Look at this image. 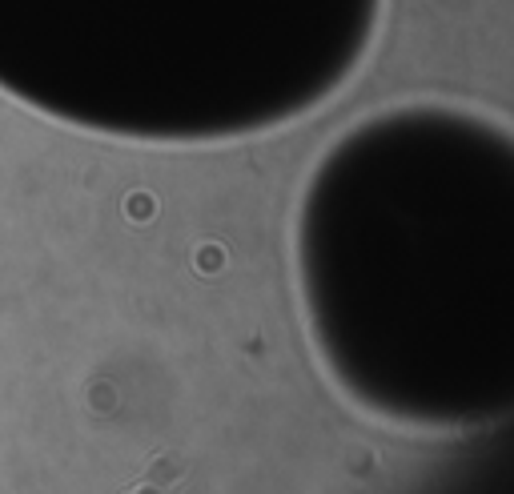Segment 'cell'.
<instances>
[{"label": "cell", "mask_w": 514, "mask_h": 494, "mask_svg": "<svg viewBox=\"0 0 514 494\" xmlns=\"http://www.w3.org/2000/svg\"><path fill=\"white\" fill-rule=\"evenodd\" d=\"M125 494H165L161 486H149V482H141V486H129Z\"/></svg>", "instance_id": "2"}, {"label": "cell", "mask_w": 514, "mask_h": 494, "mask_svg": "<svg viewBox=\"0 0 514 494\" xmlns=\"http://www.w3.org/2000/svg\"><path fill=\"white\" fill-rule=\"evenodd\" d=\"M185 474H189V462H185V454H177V450H165V454H157V458L145 466V482H149V486H161V490L177 486Z\"/></svg>", "instance_id": "1"}]
</instances>
